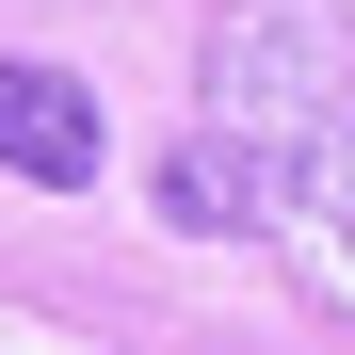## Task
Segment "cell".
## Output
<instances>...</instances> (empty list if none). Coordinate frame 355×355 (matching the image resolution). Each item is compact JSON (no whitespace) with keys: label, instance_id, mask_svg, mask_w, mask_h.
Instances as JSON below:
<instances>
[{"label":"cell","instance_id":"cell-2","mask_svg":"<svg viewBox=\"0 0 355 355\" xmlns=\"http://www.w3.org/2000/svg\"><path fill=\"white\" fill-rule=\"evenodd\" d=\"M97 162H113V130H97V97H81L65 65H0V178L97 194Z\"/></svg>","mask_w":355,"mask_h":355},{"label":"cell","instance_id":"cell-1","mask_svg":"<svg viewBox=\"0 0 355 355\" xmlns=\"http://www.w3.org/2000/svg\"><path fill=\"white\" fill-rule=\"evenodd\" d=\"M178 226H275L355 307V17L339 0H210L194 146L162 162Z\"/></svg>","mask_w":355,"mask_h":355}]
</instances>
